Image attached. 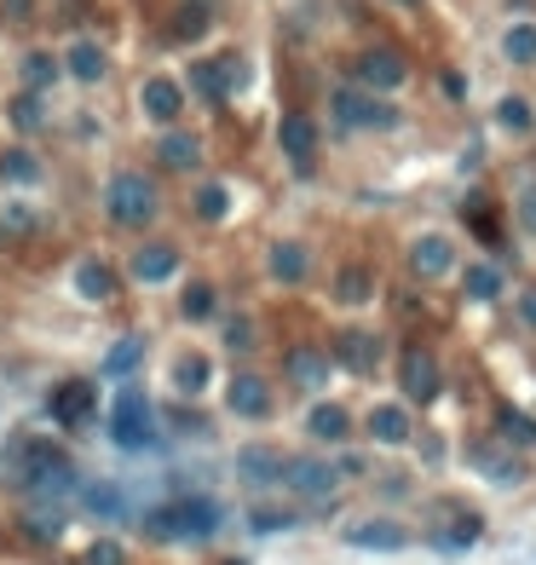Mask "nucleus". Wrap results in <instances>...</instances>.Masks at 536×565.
<instances>
[{"label":"nucleus","mask_w":536,"mask_h":565,"mask_svg":"<svg viewBox=\"0 0 536 565\" xmlns=\"http://www.w3.org/2000/svg\"><path fill=\"white\" fill-rule=\"evenodd\" d=\"M214 525H219V508H214V502H202V496H184V502H168V508L144 514V531L162 537V542H174V537H209Z\"/></svg>","instance_id":"obj_1"},{"label":"nucleus","mask_w":536,"mask_h":565,"mask_svg":"<svg viewBox=\"0 0 536 565\" xmlns=\"http://www.w3.org/2000/svg\"><path fill=\"white\" fill-rule=\"evenodd\" d=\"M105 214L116 219V226H151L156 214V191L144 173H116L110 191H105Z\"/></svg>","instance_id":"obj_2"},{"label":"nucleus","mask_w":536,"mask_h":565,"mask_svg":"<svg viewBox=\"0 0 536 565\" xmlns=\"http://www.w3.org/2000/svg\"><path fill=\"white\" fill-rule=\"evenodd\" d=\"M110 438L121 444V450H144V444H156V410H151V398L121 393L116 410H110Z\"/></svg>","instance_id":"obj_3"},{"label":"nucleus","mask_w":536,"mask_h":565,"mask_svg":"<svg viewBox=\"0 0 536 565\" xmlns=\"http://www.w3.org/2000/svg\"><path fill=\"white\" fill-rule=\"evenodd\" d=\"M335 121H341V128H369V133H376V128H393L398 110L381 105V98L364 93V87H341L335 93Z\"/></svg>","instance_id":"obj_4"},{"label":"nucleus","mask_w":536,"mask_h":565,"mask_svg":"<svg viewBox=\"0 0 536 565\" xmlns=\"http://www.w3.org/2000/svg\"><path fill=\"white\" fill-rule=\"evenodd\" d=\"M353 75H358L364 93H393V87H404V58L386 52V47H369V52H358Z\"/></svg>","instance_id":"obj_5"},{"label":"nucleus","mask_w":536,"mask_h":565,"mask_svg":"<svg viewBox=\"0 0 536 565\" xmlns=\"http://www.w3.org/2000/svg\"><path fill=\"white\" fill-rule=\"evenodd\" d=\"M398 381H404V393L416 398V404H427L432 393H439V363H432V352H404V363H398Z\"/></svg>","instance_id":"obj_6"},{"label":"nucleus","mask_w":536,"mask_h":565,"mask_svg":"<svg viewBox=\"0 0 536 565\" xmlns=\"http://www.w3.org/2000/svg\"><path fill=\"white\" fill-rule=\"evenodd\" d=\"M179 105H184V93L174 87L168 75H151V81L139 87V110L151 116V121H162V128H168V121L179 116Z\"/></svg>","instance_id":"obj_7"},{"label":"nucleus","mask_w":536,"mask_h":565,"mask_svg":"<svg viewBox=\"0 0 536 565\" xmlns=\"http://www.w3.org/2000/svg\"><path fill=\"white\" fill-rule=\"evenodd\" d=\"M277 139H283V151H288V161L306 173L312 168V156H318V128L306 116H283V128H277Z\"/></svg>","instance_id":"obj_8"},{"label":"nucleus","mask_w":536,"mask_h":565,"mask_svg":"<svg viewBox=\"0 0 536 565\" xmlns=\"http://www.w3.org/2000/svg\"><path fill=\"white\" fill-rule=\"evenodd\" d=\"M237 75H242V64H237V58H214V64H191V81H196V93L209 98V105H219V98L237 87Z\"/></svg>","instance_id":"obj_9"},{"label":"nucleus","mask_w":536,"mask_h":565,"mask_svg":"<svg viewBox=\"0 0 536 565\" xmlns=\"http://www.w3.org/2000/svg\"><path fill=\"white\" fill-rule=\"evenodd\" d=\"M98 404V393L87 387V381H64V387L52 393V416L64 421V428H81V421H87V410Z\"/></svg>","instance_id":"obj_10"},{"label":"nucleus","mask_w":536,"mask_h":565,"mask_svg":"<svg viewBox=\"0 0 536 565\" xmlns=\"http://www.w3.org/2000/svg\"><path fill=\"white\" fill-rule=\"evenodd\" d=\"M225 398H231V410H237V416H249V421H254V416H272V387H265L260 375H237Z\"/></svg>","instance_id":"obj_11"},{"label":"nucleus","mask_w":536,"mask_h":565,"mask_svg":"<svg viewBox=\"0 0 536 565\" xmlns=\"http://www.w3.org/2000/svg\"><path fill=\"white\" fill-rule=\"evenodd\" d=\"M346 542H353V549H376V554H398L404 549V531H398L393 519H369V525H353Z\"/></svg>","instance_id":"obj_12"},{"label":"nucleus","mask_w":536,"mask_h":565,"mask_svg":"<svg viewBox=\"0 0 536 565\" xmlns=\"http://www.w3.org/2000/svg\"><path fill=\"white\" fill-rule=\"evenodd\" d=\"M179 272V249H168V242H151V249L133 254V277L139 282H168Z\"/></svg>","instance_id":"obj_13"},{"label":"nucleus","mask_w":536,"mask_h":565,"mask_svg":"<svg viewBox=\"0 0 536 565\" xmlns=\"http://www.w3.org/2000/svg\"><path fill=\"white\" fill-rule=\"evenodd\" d=\"M335 358L346 363V370H376V358H381V340H376V335H364V329H341V340H335Z\"/></svg>","instance_id":"obj_14"},{"label":"nucleus","mask_w":536,"mask_h":565,"mask_svg":"<svg viewBox=\"0 0 536 565\" xmlns=\"http://www.w3.org/2000/svg\"><path fill=\"white\" fill-rule=\"evenodd\" d=\"M75 289L87 294V300H110L116 294V272H110V260H98V254H87L75 266Z\"/></svg>","instance_id":"obj_15"},{"label":"nucleus","mask_w":536,"mask_h":565,"mask_svg":"<svg viewBox=\"0 0 536 565\" xmlns=\"http://www.w3.org/2000/svg\"><path fill=\"white\" fill-rule=\"evenodd\" d=\"M295 491H306V496H329L335 491V468L329 461H288V473H283Z\"/></svg>","instance_id":"obj_16"},{"label":"nucleus","mask_w":536,"mask_h":565,"mask_svg":"<svg viewBox=\"0 0 536 565\" xmlns=\"http://www.w3.org/2000/svg\"><path fill=\"white\" fill-rule=\"evenodd\" d=\"M237 473L249 479V484H272V479L288 473V461H283L277 450H242V456H237Z\"/></svg>","instance_id":"obj_17"},{"label":"nucleus","mask_w":536,"mask_h":565,"mask_svg":"<svg viewBox=\"0 0 536 565\" xmlns=\"http://www.w3.org/2000/svg\"><path fill=\"white\" fill-rule=\"evenodd\" d=\"M409 260H416V272H421V277H444L450 266H456V254H450V242H444V237H421Z\"/></svg>","instance_id":"obj_18"},{"label":"nucleus","mask_w":536,"mask_h":565,"mask_svg":"<svg viewBox=\"0 0 536 565\" xmlns=\"http://www.w3.org/2000/svg\"><path fill=\"white\" fill-rule=\"evenodd\" d=\"M369 433H376L381 444H404L409 438V416L398 410V404H376V410H369Z\"/></svg>","instance_id":"obj_19"},{"label":"nucleus","mask_w":536,"mask_h":565,"mask_svg":"<svg viewBox=\"0 0 536 565\" xmlns=\"http://www.w3.org/2000/svg\"><path fill=\"white\" fill-rule=\"evenodd\" d=\"M306 428H312V438H346L353 433V416H346L341 404H318V410L306 416Z\"/></svg>","instance_id":"obj_20"},{"label":"nucleus","mask_w":536,"mask_h":565,"mask_svg":"<svg viewBox=\"0 0 536 565\" xmlns=\"http://www.w3.org/2000/svg\"><path fill=\"white\" fill-rule=\"evenodd\" d=\"M139 358H144V340H139V335H121L116 347L105 352V375H133Z\"/></svg>","instance_id":"obj_21"},{"label":"nucleus","mask_w":536,"mask_h":565,"mask_svg":"<svg viewBox=\"0 0 536 565\" xmlns=\"http://www.w3.org/2000/svg\"><path fill=\"white\" fill-rule=\"evenodd\" d=\"M272 277L277 282H300L306 277V249H300V242H277V249H272Z\"/></svg>","instance_id":"obj_22"},{"label":"nucleus","mask_w":536,"mask_h":565,"mask_svg":"<svg viewBox=\"0 0 536 565\" xmlns=\"http://www.w3.org/2000/svg\"><path fill=\"white\" fill-rule=\"evenodd\" d=\"M70 75L75 81H105V52H98L93 40H75L70 47Z\"/></svg>","instance_id":"obj_23"},{"label":"nucleus","mask_w":536,"mask_h":565,"mask_svg":"<svg viewBox=\"0 0 536 565\" xmlns=\"http://www.w3.org/2000/svg\"><path fill=\"white\" fill-rule=\"evenodd\" d=\"M288 375H295L300 387H318V381L329 375V363H323L312 347H295V352H288Z\"/></svg>","instance_id":"obj_24"},{"label":"nucleus","mask_w":536,"mask_h":565,"mask_svg":"<svg viewBox=\"0 0 536 565\" xmlns=\"http://www.w3.org/2000/svg\"><path fill=\"white\" fill-rule=\"evenodd\" d=\"M196 139L191 133H162V161H168V168H196Z\"/></svg>","instance_id":"obj_25"},{"label":"nucleus","mask_w":536,"mask_h":565,"mask_svg":"<svg viewBox=\"0 0 536 565\" xmlns=\"http://www.w3.org/2000/svg\"><path fill=\"white\" fill-rule=\"evenodd\" d=\"M502 52L513 58V64H536V24H513L502 35Z\"/></svg>","instance_id":"obj_26"},{"label":"nucleus","mask_w":536,"mask_h":565,"mask_svg":"<svg viewBox=\"0 0 536 565\" xmlns=\"http://www.w3.org/2000/svg\"><path fill=\"white\" fill-rule=\"evenodd\" d=\"M0 226H7L12 237H29L40 226V214L29 208V202H0Z\"/></svg>","instance_id":"obj_27"},{"label":"nucleus","mask_w":536,"mask_h":565,"mask_svg":"<svg viewBox=\"0 0 536 565\" xmlns=\"http://www.w3.org/2000/svg\"><path fill=\"white\" fill-rule=\"evenodd\" d=\"M24 81H29V93L52 87V81H58V58H52V52H29V58H24Z\"/></svg>","instance_id":"obj_28"},{"label":"nucleus","mask_w":536,"mask_h":565,"mask_svg":"<svg viewBox=\"0 0 536 565\" xmlns=\"http://www.w3.org/2000/svg\"><path fill=\"white\" fill-rule=\"evenodd\" d=\"M174 387H179V393H202V387H209V358H179Z\"/></svg>","instance_id":"obj_29"},{"label":"nucleus","mask_w":536,"mask_h":565,"mask_svg":"<svg viewBox=\"0 0 536 565\" xmlns=\"http://www.w3.org/2000/svg\"><path fill=\"white\" fill-rule=\"evenodd\" d=\"M184 317L191 323H202V317H214V282H191V289H184Z\"/></svg>","instance_id":"obj_30"},{"label":"nucleus","mask_w":536,"mask_h":565,"mask_svg":"<svg viewBox=\"0 0 536 565\" xmlns=\"http://www.w3.org/2000/svg\"><path fill=\"white\" fill-rule=\"evenodd\" d=\"M225 208H231L225 185H214V179H209V185H196V214H202V219H225Z\"/></svg>","instance_id":"obj_31"},{"label":"nucleus","mask_w":536,"mask_h":565,"mask_svg":"<svg viewBox=\"0 0 536 565\" xmlns=\"http://www.w3.org/2000/svg\"><path fill=\"white\" fill-rule=\"evenodd\" d=\"M467 294H473V300H497V294H502V272L473 266V272H467Z\"/></svg>","instance_id":"obj_32"},{"label":"nucleus","mask_w":536,"mask_h":565,"mask_svg":"<svg viewBox=\"0 0 536 565\" xmlns=\"http://www.w3.org/2000/svg\"><path fill=\"white\" fill-rule=\"evenodd\" d=\"M335 294L346 300V306H358V300H369V272H341V282H335Z\"/></svg>","instance_id":"obj_33"},{"label":"nucleus","mask_w":536,"mask_h":565,"mask_svg":"<svg viewBox=\"0 0 536 565\" xmlns=\"http://www.w3.org/2000/svg\"><path fill=\"white\" fill-rule=\"evenodd\" d=\"M202 29H209V7H202V0H196V7H179L174 35H202Z\"/></svg>","instance_id":"obj_34"},{"label":"nucleus","mask_w":536,"mask_h":565,"mask_svg":"<svg viewBox=\"0 0 536 565\" xmlns=\"http://www.w3.org/2000/svg\"><path fill=\"white\" fill-rule=\"evenodd\" d=\"M0 173H12V179H35L40 168H35V156H29V151H7V156H0Z\"/></svg>","instance_id":"obj_35"},{"label":"nucleus","mask_w":536,"mask_h":565,"mask_svg":"<svg viewBox=\"0 0 536 565\" xmlns=\"http://www.w3.org/2000/svg\"><path fill=\"white\" fill-rule=\"evenodd\" d=\"M87 565H128V554H121V542H110V537H98L93 549H87Z\"/></svg>","instance_id":"obj_36"},{"label":"nucleus","mask_w":536,"mask_h":565,"mask_svg":"<svg viewBox=\"0 0 536 565\" xmlns=\"http://www.w3.org/2000/svg\"><path fill=\"white\" fill-rule=\"evenodd\" d=\"M502 128H513V133H520V128H531V105H525V98H502Z\"/></svg>","instance_id":"obj_37"},{"label":"nucleus","mask_w":536,"mask_h":565,"mask_svg":"<svg viewBox=\"0 0 536 565\" xmlns=\"http://www.w3.org/2000/svg\"><path fill=\"white\" fill-rule=\"evenodd\" d=\"M87 508H93V514H121L116 484H93V491H87Z\"/></svg>","instance_id":"obj_38"},{"label":"nucleus","mask_w":536,"mask_h":565,"mask_svg":"<svg viewBox=\"0 0 536 565\" xmlns=\"http://www.w3.org/2000/svg\"><path fill=\"white\" fill-rule=\"evenodd\" d=\"M520 226L536 237V185H525V191H520Z\"/></svg>","instance_id":"obj_39"},{"label":"nucleus","mask_w":536,"mask_h":565,"mask_svg":"<svg viewBox=\"0 0 536 565\" xmlns=\"http://www.w3.org/2000/svg\"><path fill=\"white\" fill-rule=\"evenodd\" d=\"M12 121H17V128H35V121H40V105H35V98H17V105H12Z\"/></svg>","instance_id":"obj_40"},{"label":"nucleus","mask_w":536,"mask_h":565,"mask_svg":"<svg viewBox=\"0 0 536 565\" xmlns=\"http://www.w3.org/2000/svg\"><path fill=\"white\" fill-rule=\"evenodd\" d=\"M502 428H508L513 438H536V428H531L525 416H513V410H502Z\"/></svg>","instance_id":"obj_41"},{"label":"nucleus","mask_w":536,"mask_h":565,"mask_svg":"<svg viewBox=\"0 0 536 565\" xmlns=\"http://www.w3.org/2000/svg\"><path fill=\"white\" fill-rule=\"evenodd\" d=\"M225 340H231V347H249L254 335H249V323H231V329H225Z\"/></svg>","instance_id":"obj_42"},{"label":"nucleus","mask_w":536,"mask_h":565,"mask_svg":"<svg viewBox=\"0 0 536 565\" xmlns=\"http://www.w3.org/2000/svg\"><path fill=\"white\" fill-rule=\"evenodd\" d=\"M254 525H260V531H283L288 514H254Z\"/></svg>","instance_id":"obj_43"},{"label":"nucleus","mask_w":536,"mask_h":565,"mask_svg":"<svg viewBox=\"0 0 536 565\" xmlns=\"http://www.w3.org/2000/svg\"><path fill=\"white\" fill-rule=\"evenodd\" d=\"M444 93H450V98H467V81H462L456 70H450V75H444Z\"/></svg>","instance_id":"obj_44"},{"label":"nucleus","mask_w":536,"mask_h":565,"mask_svg":"<svg viewBox=\"0 0 536 565\" xmlns=\"http://www.w3.org/2000/svg\"><path fill=\"white\" fill-rule=\"evenodd\" d=\"M525 323H531V329H536V289L525 294Z\"/></svg>","instance_id":"obj_45"},{"label":"nucleus","mask_w":536,"mask_h":565,"mask_svg":"<svg viewBox=\"0 0 536 565\" xmlns=\"http://www.w3.org/2000/svg\"><path fill=\"white\" fill-rule=\"evenodd\" d=\"M7 12L12 17H29V0H7Z\"/></svg>","instance_id":"obj_46"},{"label":"nucleus","mask_w":536,"mask_h":565,"mask_svg":"<svg viewBox=\"0 0 536 565\" xmlns=\"http://www.w3.org/2000/svg\"><path fill=\"white\" fill-rule=\"evenodd\" d=\"M393 7H416V0H393Z\"/></svg>","instance_id":"obj_47"}]
</instances>
